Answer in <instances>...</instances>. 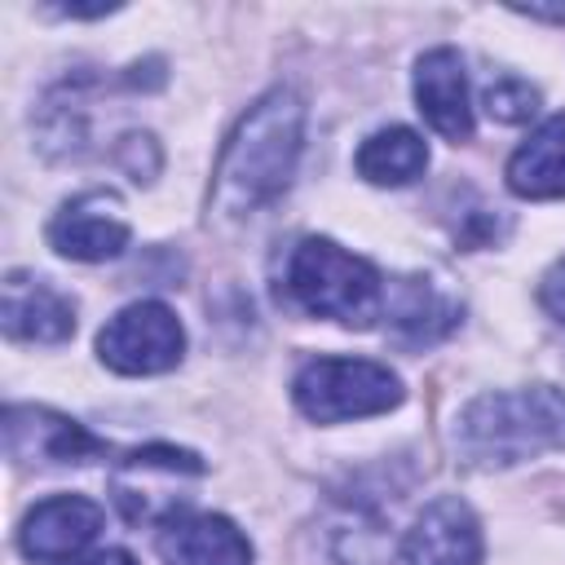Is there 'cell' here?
<instances>
[{"label": "cell", "mask_w": 565, "mask_h": 565, "mask_svg": "<svg viewBox=\"0 0 565 565\" xmlns=\"http://www.w3.org/2000/svg\"><path fill=\"white\" fill-rule=\"evenodd\" d=\"M102 521H106V512L93 499H84V494H53V499H40L22 516L18 547H22L26 561L62 565V561H75L102 534Z\"/></svg>", "instance_id": "obj_8"}, {"label": "cell", "mask_w": 565, "mask_h": 565, "mask_svg": "<svg viewBox=\"0 0 565 565\" xmlns=\"http://www.w3.org/2000/svg\"><path fill=\"white\" fill-rule=\"evenodd\" d=\"M203 472H207V468H203V459H199L194 450L154 441V446H141V450H132V455L119 459V468H115V477H110V490H115L119 512H124L132 525H141V521H168V516L181 512L185 503L172 499V494H163L159 481L203 477Z\"/></svg>", "instance_id": "obj_6"}, {"label": "cell", "mask_w": 565, "mask_h": 565, "mask_svg": "<svg viewBox=\"0 0 565 565\" xmlns=\"http://www.w3.org/2000/svg\"><path fill=\"white\" fill-rule=\"evenodd\" d=\"M291 397L313 424L384 415L402 402V380L371 358H313L291 380Z\"/></svg>", "instance_id": "obj_4"}, {"label": "cell", "mask_w": 565, "mask_h": 565, "mask_svg": "<svg viewBox=\"0 0 565 565\" xmlns=\"http://www.w3.org/2000/svg\"><path fill=\"white\" fill-rule=\"evenodd\" d=\"M4 446L22 463H84L106 446L75 419L44 406H9L4 411Z\"/></svg>", "instance_id": "obj_11"}, {"label": "cell", "mask_w": 565, "mask_h": 565, "mask_svg": "<svg viewBox=\"0 0 565 565\" xmlns=\"http://www.w3.org/2000/svg\"><path fill=\"white\" fill-rule=\"evenodd\" d=\"M508 190L516 199H565V110L547 115L508 159Z\"/></svg>", "instance_id": "obj_14"}, {"label": "cell", "mask_w": 565, "mask_h": 565, "mask_svg": "<svg viewBox=\"0 0 565 565\" xmlns=\"http://www.w3.org/2000/svg\"><path fill=\"white\" fill-rule=\"evenodd\" d=\"M62 565H137V556H132V552H124V547H102V552H88V556L62 561Z\"/></svg>", "instance_id": "obj_19"}, {"label": "cell", "mask_w": 565, "mask_h": 565, "mask_svg": "<svg viewBox=\"0 0 565 565\" xmlns=\"http://www.w3.org/2000/svg\"><path fill=\"white\" fill-rule=\"evenodd\" d=\"M388 318H393V335L402 344L419 349V344L441 340L459 322V305L441 287H433L428 278H402L397 300L388 305Z\"/></svg>", "instance_id": "obj_15"}, {"label": "cell", "mask_w": 565, "mask_h": 565, "mask_svg": "<svg viewBox=\"0 0 565 565\" xmlns=\"http://www.w3.org/2000/svg\"><path fill=\"white\" fill-rule=\"evenodd\" d=\"M154 547L163 565H252L247 534L216 512H172L168 521H159Z\"/></svg>", "instance_id": "obj_10"}, {"label": "cell", "mask_w": 565, "mask_h": 565, "mask_svg": "<svg viewBox=\"0 0 565 565\" xmlns=\"http://www.w3.org/2000/svg\"><path fill=\"white\" fill-rule=\"evenodd\" d=\"M97 353L119 375H159L181 362L185 327L163 300H132L97 331Z\"/></svg>", "instance_id": "obj_5"}, {"label": "cell", "mask_w": 565, "mask_h": 565, "mask_svg": "<svg viewBox=\"0 0 565 565\" xmlns=\"http://www.w3.org/2000/svg\"><path fill=\"white\" fill-rule=\"evenodd\" d=\"M4 331L26 344H62L75 331V305L57 287L31 274H9L4 278V300H0Z\"/></svg>", "instance_id": "obj_13"}, {"label": "cell", "mask_w": 565, "mask_h": 565, "mask_svg": "<svg viewBox=\"0 0 565 565\" xmlns=\"http://www.w3.org/2000/svg\"><path fill=\"white\" fill-rule=\"evenodd\" d=\"M305 146V97L291 88H269L221 146L212 168L207 203L225 216H252L256 207L274 203L300 159Z\"/></svg>", "instance_id": "obj_1"}, {"label": "cell", "mask_w": 565, "mask_h": 565, "mask_svg": "<svg viewBox=\"0 0 565 565\" xmlns=\"http://www.w3.org/2000/svg\"><path fill=\"white\" fill-rule=\"evenodd\" d=\"M415 106L433 132L446 141L472 137V102H468V71L455 49H428L415 62Z\"/></svg>", "instance_id": "obj_12"}, {"label": "cell", "mask_w": 565, "mask_h": 565, "mask_svg": "<svg viewBox=\"0 0 565 565\" xmlns=\"http://www.w3.org/2000/svg\"><path fill=\"white\" fill-rule=\"evenodd\" d=\"M486 110L499 124H525L539 110V88H530L525 79H499L486 88Z\"/></svg>", "instance_id": "obj_17"}, {"label": "cell", "mask_w": 565, "mask_h": 565, "mask_svg": "<svg viewBox=\"0 0 565 565\" xmlns=\"http://www.w3.org/2000/svg\"><path fill=\"white\" fill-rule=\"evenodd\" d=\"M406 565H481V521L459 494H441L424 503L415 525L406 530Z\"/></svg>", "instance_id": "obj_9"}, {"label": "cell", "mask_w": 565, "mask_h": 565, "mask_svg": "<svg viewBox=\"0 0 565 565\" xmlns=\"http://www.w3.org/2000/svg\"><path fill=\"white\" fill-rule=\"evenodd\" d=\"M539 300H543V309H547L556 322H565V260H556V265L543 274Z\"/></svg>", "instance_id": "obj_18"}, {"label": "cell", "mask_w": 565, "mask_h": 565, "mask_svg": "<svg viewBox=\"0 0 565 565\" xmlns=\"http://www.w3.org/2000/svg\"><path fill=\"white\" fill-rule=\"evenodd\" d=\"M455 450L472 468H508L543 450H565V393L534 384L472 397L455 419Z\"/></svg>", "instance_id": "obj_2"}, {"label": "cell", "mask_w": 565, "mask_h": 565, "mask_svg": "<svg viewBox=\"0 0 565 565\" xmlns=\"http://www.w3.org/2000/svg\"><path fill=\"white\" fill-rule=\"evenodd\" d=\"M287 291L305 313L331 318V322L353 327V331H366V327H375V318H384L380 269L366 256L344 252L340 243H331L322 234H309L291 247Z\"/></svg>", "instance_id": "obj_3"}, {"label": "cell", "mask_w": 565, "mask_h": 565, "mask_svg": "<svg viewBox=\"0 0 565 565\" xmlns=\"http://www.w3.org/2000/svg\"><path fill=\"white\" fill-rule=\"evenodd\" d=\"M128 238H132V225L115 190H84L66 199L49 221V247L84 265L115 260L128 247Z\"/></svg>", "instance_id": "obj_7"}, {"label": "cell", "mask_w": 565, "mask_h": 565, "mask_svg": "<svg viewBox=\"0 0 565 565\" xmlns=\"http://www.w3.org/2000/svg\"><path fill=\"white\" fill-rule=\"evenodd\" d=\"M358 177L371 185H411L428 168V146L415 128H380L358 146Z\"/></svg>", "instance_id": "obj_16"}]
</instances>
